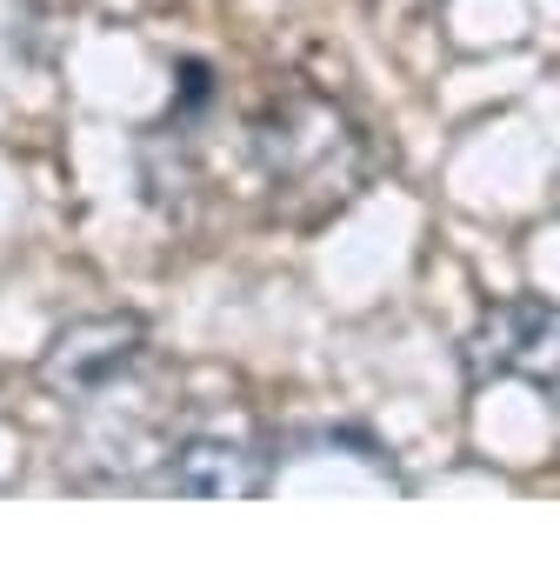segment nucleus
Instances as JSON below:
<instances>
[{"mask_svg":"<svg viewBox=\"0 0 560 567\" xmlns=\"http://www.w3.org/2000/svg\"><path fill=\"white\" fill-rule=\"evenodd\" d=\"M467 361L480 374H514L533 388L560 394V308L547 301H507L480 321V334L467 341Z\"/></svg>","mask_w":560,"mask_h":567,"instance_id":"nucleus-3","label":"nucleus"},{"mask_svg":"<svg viewBox=\"0 0 560 567\" xmlns=\"http://www.w3.org/2000/svg\"><path fill=\"white\" fill-rule=\"evenodd\" d=\"M141 361H147V334H141V321H127V315H101V321H74V328L48 348L41 374H48V388H61L68 401H107Z\"/></svg>","mask_w":560,"mask_h":567,"instance_id":"nucleus-2","label":"nucleus"},{"mask_svg":"<svg viewBox=\"0 0 560 567\" xmlns=\"http://www.w3.org/2000/svg\"><path fill=\"white\" fill-rule=\"evenodd\" d=\"M160 481H167L174 494H200V501L260 494V487H267V454H253V447H240V441H180Z\"/></svg>","mask_w":560,"mask_h":567,"instance_id":"nucleus-4","label":"nucleus"},{"mask_svg":"<svg viewBox=\"0 0 560 567\" xmlns=\"http://www.w3.org/2000/svg\"><path fill=\"white\" fill-rule=\"evenodd\" d=\"M260 161L273 187L348 194L361 174V134L328 101H294V107H280V121L260 127Z\"/></svg>","mask_w":560,"mask_h":567,"instance_id":"nucleus-1","label":"nucleus"}]
</instances>
